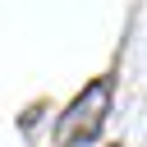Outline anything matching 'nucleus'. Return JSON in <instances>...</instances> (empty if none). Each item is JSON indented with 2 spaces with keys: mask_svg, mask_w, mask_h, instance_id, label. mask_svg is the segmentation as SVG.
Listing matches in <instances>:
<instances>
[{
  "mask_svg": "<svg viewBox=\"0 0 147 147\" xmlns=\"http://www.w3.org/2000/svg\"><path fill=\"white\" fill-rule=\"evenodd\" d=\"M110 96H115V83H110V78H92V83L69 101V110L60 115L55 142H60V147H87V142L101 133L106 115H110Z\"/></svg>",
  "mask_w": 147,
  "mask_h": 147,
  "instance_id": "nucleus-1",
  "label": "nucleus"
},
{
  "mask_svg": "<svg viewBox=\"0 0 147 147\" xmlns=\"http://www.w3.org/2000/svg\"><path fill=\"white\" fill-rule=\"evenodd\" d=\"M106 147H124V142H106Z\"/></svg>",
  "mask_w": 147,
  "mask_h": 147,
  "instance_id": "nucleus-2",
  "label": "nucleus"
}]
</instances>
